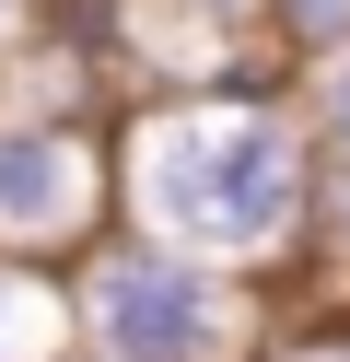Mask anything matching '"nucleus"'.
<instances>
[{"instance_id":"f257e3e1","label":"nucleus","mask_w":350,"mask_h":362,"mask_svg":"<svg viewBox=\"0 0 350 362\" xmlns=\"http://www.w3.org/2000/svg\"><path fill=\"white\" fill-rule=\"evenodd\" d=\"M129 199L152 222V245L187 257H257L269 234H292L303 211V152L269 117H222V105H152L129 141Z\"/></svg>"},{"instance_id":"f03ea898","label":"nucleus","mask_w":350,"mask_h":362,"mask_svg":"<svg viewBox=\"0 0 350 362\" xmlns=\"http://www.w3.org/2000/svg\"><path fill=\"white\" fill-rule=\"evenodd\" d=\"M70 327L93 362H222L233 339V292L210 281L187 245H105L70 292Z\"/></svg>"},{"instance_id":"7ed1b4c3","label":"nucleus","mask_w":350,"mask_h":362,"mask_svg":"<svg viewBox=\"0 0 350 362\" xmlns=\"http://www.w3.org/2000/svg\"><path fill=\"white\" fill-rule=\"evenodd\" d=\"M93 234V141L70 117H0V257H59Z\"/></svg>"},{"instance_id":"20e7f679","label":"nucleus","mask_w":350,"mask_h":362,"mask_svg":"<svg viewBox=\"0 0 350 362\" xmlns=\"http://www.w3.org/2000/svg\"><path fill=\"white\" fill-rule=\"evenodd\" d=\"M315 117H327V141L350 152V59H327V82H315Z\"/></svg>"},{"instance_id":"39448f33","label":"nucleus","mask_w":350,"mask_h":362,"mask_svg":"<svg viewBox=\"0 0 350 362\" xmlns=\"http://www.w3.org/2000/svg\"><path fill=\"white\" fill-rule=\"evenodd\" d=\"M23 304H35V281H23V257H0V362H12V327H23Z\"/></svg>"},{"instance_id":"423d86ee","label":"nucleus","mask_w":350,"mask_h":362,"mask_svg":"<svg viewBox=\"0 0 350 362\" xmlns=\"http://www.w3.org/2000/svg\"><path fill=\"white\" fill-rule=\"evenodd\" d=\"M292 12V35H350V0H280Z\"/></svg>"},{"instance_id":"0eeeda50","label":"nucleus","mask_w":350,"mask_h":362,"mask_svg":"<svg viewBox=\"0 0 350 362\" xmlns=\"http://www.w3.org/2000/svg\"><path fill=\"white\" fill-rule=\"evenodd\" d=\"M23 12H35V0H0V47H23Z\"/></svg>"},{"instance_id":"6e6552de","label":"nucleus","mask_w":350,"mask_h":362,"mask_svg":"<svg viewBox=\"0 0 350 362\" xmlns=\"http://www.w3.org/2000/svg\"><path fill=\"white\" fill-rule=\"evenodd\" d=\"M303 362H350V351H303Z\"/></svg>"}]
</instances>
